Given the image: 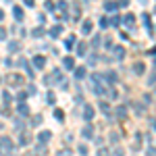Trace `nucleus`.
I'll return each mask as SVG.
<instances>
[{
	"label": "nucleus",
	"mask_w": 156,
	"mask_h": 156,
	"mask_svg": "<svg viewBox=\"0 0 156 156\" xmlns=\"http://www.w3.org/2000/svg\"><path fill=\"white\" fill-rule=\"evenodd\" d=\"M2 100H4V104H11V102H12V96L9 94V92H2Z\"/></svg>",
	"instance_id": "obj_34"
},
{
	"label": "nucleus",
	"mask_w": 156,
	"mask_h": 156,
	"mask_svg": "<svg viewBox=\"0 0 156 156\" xmlns=\"http://www.w3.org/2000/svg\"><path fill=\"white\" fill-rule=\"evenodd\" d=\"M112 52H115V60H123L125 58V48H123V46H115Z\"/></svg>",
	"instance_id": "obj_16"
},
{
	"label": "nucleus",
	"mask_w": 156,
	"mask_h": 156,
	"mask_svg": "<svg viewBox=\"0 0 156 156\" xmlns=\"http://www.w3.org/2000/svg\"><path fill=\"white\" fill-rule=\"evenodd\" d=\"M133 73H135V75H144V73H146V65L142 62V60L133 65Z\"/></svg>",
	"instance_id": "obj_19"
},
{
	"label": "nucleus",
	"mask_w": 156,
	"mask_h": 156,
	"mask_svg": "<svg viewBox=\"0 0 156 156\" xmlns=\"http://www.w3.org/2000/svg\"><path fill=\"white\" fill-rule=\"evenodd\" d=\"M6 36H9L6 27H0V40H6Z\"/></svg>",
	"instance_id": "obj_44"
},
{
	"label": "nucleus",
	"mask_w": 156,
	"mask_h": 156,
	"mask_svg": "<svg viewBox=\"0 0 156 156\" xmlns=\"http://www.w3.org/2000/svg\"><path fill=\"white\" fill-rule=\"evenodd\" d=\"M46 100H48L50 104H54V100H56V96H54V92H48V96H46Z\"/></svg>",
	"instance_id": "obj_43"
},
{
	"label": "nucleus",
	"mask_w": 156,
	"mask_h": 156,
	"mask_svg": "<svg viewBox=\"0 0 156 156\" xmlns=\"http://www.w3.org/2000/svg\"><path fill=\"white\" fill-rule=\"evenodd\" d=\"M98 156H112V154H110V150H106V148H98Z\"/></svg>",
	"instance_id": "obj_41"
},
{
	"label": "nucleus",
	"mask_w": 156,
	"mask_h": 156,
	"mask_svg": "<svg viewBox=\"0 0 156 156\" xmlns=\"http://www.w3.org/2000/svg\"><path fill=\"white\" fill-rule=\"evenodd\" d=\"M31 142V135H29V131H19V144L21 146H27Z\"/></svg>",
	"instance_id": "obj_10"
},
{
	"label": "nucleus",
	"mask_w": 156,
	"mask_h": 156,
	"mask_svg": "<svg viewBox=\"0 0 156 156\" xmlns=\"http://www.w3.org/2000/svg\"><path fill=\"white\" fill-rule=\"evenodd\" d=\"M117 9H119V2H115V0H106L104 2V11L106 12H115Z\"/></svg>",
	"instance_id": "obj_11"
},
{
	"label": "nucleus",
	"mask_w": 156,
	"mask_h": 156,
	"mask_svg": "<svg viewBox=\"0 0 156 156\" xmlns=\"http://www.w3.org/2000/svg\"><path fill=\"white\" fill-rule=\"evenodd\" d=\"M71 19L73 21H79L81 19V6L79 4H73L71 6Z\"/></svg>",
	"instance_id": "obj_6"
},
{
	"label": "nucleus",
	"mask_w": 156,
	"mask_h": 156,
	"mask_svg": "<svg viewBox=\"0 0 156 156\" xmlns=\"http://www.w3.org/2000/svg\"><path fill=\"white\" fill-rule=\"evenodd\" d=\"M123 25H125L127 29H133V25H135V15H131V12H127V15L123 17Z\"/></svg>",
	"instance_id": "obj_4"
},
{
	"label": "nucleus",
	"mask_w": 156,
	"mask_h": 156,
	"mask_svg": "<svg viewBox=\"0 0 156 156\" xmlns=\"http://www.w3.org/2000/svg\"><path fill=\"white\" fill-rule=\"evenodd\" d=\"M34 67H36V69H44V67H46V58L40 56V54H36V56H34Z\"/></svg>",
	"instance_id": "obj_14"
},
{
	"label": "nucleus",
	"mask_w": 156,
	"mask_h": 156,
	"mask_svg": "<svg viewBox=\"0 0 156 156\" xmlns=\"http://www.w3.org/2000/svg\"><path fill=\"white\" fill-rule=\"evenodd\" d=\"M17 112H19L21 117H29V106H27L25 102H19V106H17Z\"/></svg>",
	"instance_id": "obj_18"
},
{
	"label": "nucleus",
	"mask_w": 156,
	"mask_h": 156,
	"mask_svg": "<svg viewBox=\"0 0 156 156\" xmlns=\"http://www.w3.org/2000/svg\"><path fill=\"white\" fill-rule=\"evenodd\" d=\"M73 152L71 150H69V148H62V150H58V152H56V156H71Z\"/></svg>",
	"instance_id": "obj_37"
},
{
	"label": "nucleus",
	"mask_w": 156,
	"mask_h": 156,
	"mask_svg": "<svg viewBox=\"0 0 156 156\" xmlns=\"http://www.w3.org/2000/svg\"><path fill=\"white\" fill-rule=\"evenodd\" d=\"M62 67L69 69V71H73V69H75V60H73V56H65V58H62Z\"/></svg>",
	"instance_id": "obj_17"
},
{
	"label": "nucleus",
	"mask_w": 156,
	"mask_h": 156,
	"mask_svg": "<svg viewBox=\"0 0 156 156\" xmlns=\"http://www.w3.org/2000/svg\"><path fill=\"white\" fill-rule=\"evenodd\" d=\"M100 110H102V112H104V115H110V104H108V102H104V100H102V102H100Z\"/></svg>",
	"instance_id": "obj_30"
},
{
	"label": "nucleus",
	"mask_w": 156,
	"mask_h": 156,
	"mask_svg": "<svg viewBox=\"0 0 156 156\" xmlns=\"http://www.w3.org/2000/svg\"><path fill=\"white\" fill-rule=\"evenodd\" d=\"M0 83H2V77H0Z\"/></svg>",
	"instance_id": "obj_56"
},
{
	"label": "nucleus",
	"mask_w": 156,
	"mask_h": 156,
	"mask_svg": "<svg viewBox=\"0 0 156 156\" xmlns=\"http://www.w3.org/2000/svg\"><path fill=\"white\" fill-rule=\"evenodd\" d=\"M150 127H152V131H156V119H154V117L150 119Z\"/></svg>",
	"instance_id": "obj_48"
},
{
	"label": "nucleus",
	"mask_w": 156,
	"mask_h": 156,
	"mask_svg": "<svg viewBox=\"0 0 156 156\" xmlns=\"http://www.w3.org/2000/svg\"><path fill=\"white\" fill-rule=\"evenodd\" d=\"M4 65H6V67H12L15 62H12V58H4Z\"/></svg>",
	"instance_id": "obj_51"
},
{
	"label": "nucleus",
	"mask_w": 156,
	"mask_h": 156,
	"mask_svg": "<svg viewBox=\"0 0 156 156\" xmlns=\"http://www.w3.org/2000/svg\"><path fill=\"white\" fill-rule=\"evenodd\" d=\"M133 108H135V115H137V117H142V115H144V110H146V106H144V104H140V102H135Z\"/></svg>",
	"instance_id": "obj_27"
},
{
	"label": "nucleus",
	"mask_w": 156,
	"mask_h": 156,
	"mask_svg": "<svg viewBox=\"0 0 156 156\" xmlns=\"http://www.w3.org/2000/svg\"><path fill=\"white\" fill-rule=\"evenodd\" d=\"M92 29H94V23H92L90 19H85L83 23H81V34L87 36V34H92Z\"/></svg>",
	"instance_id": "obj_7"
},
{
	"label": "nucleus",
	"mask_w": 156,
	"mask_h": 156,
	"mask_svg": "<svg viewBox=\"0 0 156 156\" xmlns=\"http://www.w3.org/2000/svg\"><path fill=\"white\" fill-rule=\"evenodd\" d=\"M87 62H90V65L94 67V65L98 62V56H96V54H90V58H87Z\"/></svg>",
	"instance_id": "obj_42"
},
{
	"label": "nucleus",
	"mask_w": 156,
	"mask_h": 156,
	"mask_svg": "<svg viewBox=\"0 0 156 156\" xmlns=\"http://www.w3.org/2000/svg\"><path fill=\"white\" fill-rule=\"evenodd\" d=\"M34 154H36V156H46V154H48V148H46V144H40V142H37L36 150H34Z\"/></svg>",
	"instance_id": "obj_15"
},
{
	"label": "nucleus",
	"mask_w": 156,
	"mask_h": 156,
	"mask_svg": "<svg viewBox=\"0 0 156 156\" xmlns=\"http://www.w3.org/2000/svg\"><path fill=\"white\" fill-rule=\"evenodd\" d=\"M106 96H108V100H117V98H119V92H117L115 87H108V90H106Z\"/></svg>",
	"instance_id": "obj_25"
},
{
	"label": "nucleus",
	"mask_w": 156,
	"mask_h": 156,
	"mask_svg": "<svg viewBox=\"0 0 156 156\" xmlns=\"http://www.w3.org/2000/svg\"><path fill=\"white\" fill-rule=\"evenodd\" d=\"M46 9H48V11H54V4H52V0H48V2H46Z\"/></svg>",
	"instance_id": "obj_49"
},
{
	"label": "nucleus",
	"mask_w": 156,
	"mask_h": 156,
	"mask_svg": "<svg viewBox=\"0 0 156 156\" xmlns=\"http://www.w3.org/2000/svg\"><path fill=\"white\" fill-rule=\"evenodd\" d=\"M85 73H87L85 67H75V73H73V75H75L77 81H81V79H85Z\"/></svg>",
	"instance_id": "obj_13"
},
{
	"label": "nucleus",
	"mask_w": 156,
	"mask_h": 156,
	"mask_svg": "<svg viewBox=\"0 0 156 156\" xmlns=\"http://www.w3.org/2000/svg\"><path fill=\"white\" fill-rule=\"evenodd\" d=\"M19 48H21V44H19L17 40H12V42H9V52H17Z\"/></svg>",
	"instance_id": "obj_28"
},
{
	"label": "nucleus",
	"mask_w": 156,
	"mask_h": 156,
	"mask_svg": "<svg viewBox=\"0 0 156 156\" xmlns=\"http://www.w3.org/2000/svg\"><path fill=\"white\" fill-rule=\"evenodd\" d=\"M77 152H79L81 156H87V146H85V144H79V148H77Z\"/></svg>",
	"instance_id": "obj_38"
},
{
	"label": "nucleus",
	"mask_w": 156,
	"mask_h": 156,
	"mask_svg": "<svg viewBox=\"0 0 156 156\" xmlns=\"http://www.w3.org/2000/svg\"><path fill=\"white\" fill-rule=\"evenodd\" d=\"M12 150H15V144L11 142V137L2 135V137H0V156H9V154H12Z\"/></svg>",
	"instance_id": "obj_1"
},
{
	"label": "nucleus",
	"mask_w": 156,
	"mask_h": 156,
	"mask_svg": "<svg viewBox=\"0 0 156 156\" xmlns=\"http://www.w3.org/2000/svg\"><path fill=\"white\" fill-rule=\"evenodd\" d=\"M54 119H56V121L65 119V115H62V110H60V108H54Z\"/></svg>",
	"instance_id": "obj_35"
},
{
	"label": "nucleus",
	"mask_w": 156,
	"mask_h": 156,
	"mask_svg": "<svg viewBox=\"0 0 156 156\" xmlns=\"http://www.w3.org/2000/svg\"><path fill=\"white\" fill-rule=\"evenodd\" d=\"M19 67H23V69H25V73H27V77H29V79H34V67L29 65V60L21 58V60H19Z\"/></svg>",
	"instance_id": "obj_3"
},
{
	"label": "nucleus",
	"mask_w": 156,
	"mask_h": 156,
	"mask_svg": "<svg viewBox=\"0 0 156 156\" xmlns=\"http://www.w3.org/2000/svg\"><path fill=\"white\" fill-rule=\"evenodd\" d=\"M73 46H77V37L71 34V36L65 37V48H67V50H73Z\"/></svg>",
	"instance_id": "obj_9"
},
{
	"label": "nucleus",
	"mask_w": 156,
	"mask_h": 156,
	"mask_svg": "<svg viewBox=\"0 0 156 156\" xmlns=\"http://www.w3.org/2000/svg\"><path fill=\"white\" fill-rule=\"evenodd\" d=\"M148 83H150V85H154V83H156V73H152V75H150V79H148Z\"/></svg>",
	"instance_id": "obj_46"
},
{
	"label": "nucleus",
	"mask_w": 156,
	"mask_h": 156,
	"mask_svg": "<svg viewBox=\"0 0 156 156\" xmlns=\"http://www.w3.org/2000/svg\"><path fill=\"white\" fill-rule=\"evenodd\" d=\"M60 34H62V25H54V27L50 29V36L52 37H58Z\"/></svg>",
	"instance_id": "obj_24"
},
{
	"label": "nucleus",
	"mask_w": 156,
	"mask_h": 156,
	"mask_svg": "<svg viewBox=\"0 0 156 156\" xmlns=\"http://www.w3.org/2000/svg\"><path fill=\"white\" fill-rule=\"evenodd\" d=\"M56 9H58L62 15H67V9H69V2H65V0H60L58 4H56Z\"/></svg>",
	"instance_id": "obj_26"
},
{
	"label": "nucleus",
	"mask_w": 156,
	"mask_h": 156,
	"mask_svg": "<svg viewBox=\"0 0 156 156\" xmlns=\"http://www.w3.org/2000/svg\"><path fill=\"white\" fill-rule=\"evenodd\" d=\"M44 34H46V29H44V27H36V29L31 31V36H34V37H42Z\"/></svg>",
	"instance_id": "obj_29"
},
{
	"label": "nucleus",
	"mask_w": 156,
	"mask_h": 156,
	"mask_svg": "<svg viewBox=\"0 0 156 156\" xmlns=\"http://www.w3.org/2000/svg\"><path fill=\"white\" fill-rule=\"evenodd\" d=\"M154 67H156V52H154Z\"/></svg>",
	"instance_id": "obj_55"
},
{
	"label": "nucleus",
	"mask_w": 156,
	"mask_h": 156,
	"mask_svg": "<svg viewBox=\"0 0 156 156\" xmlns=\"http://www.w3.org/2000/svg\"><path fill=\"white\" fill-rule=\"evenodd\" d=\"M119 6H129V0H119Z\"/></svg>",
	"instance_id": "obj_53"
},
{
	"label": "nucleus",
	"mask_w": 156,
	"mask_h": 156,
	"mask_svg": "<svg viewBox=\"0 0 156 156\" xmlns=\"http://www.w3.org/2000/svg\"><path fill=\"white\" fill-rule=\"evenodd\" d=\"M27 92H29V96H31V94H36V85H29V87H27Z\"/></svg>",
	"instance_id": "obj_50"
},
{
	"label": "nucleus",
	"mask_w": 156,
	"mask_h": 156,
	"mask_svg": "<svg viewBox=\"0 0 156 156\" xmlns=\"http://www.w3.org/2000/svg\"><path fill=\"white\" fill-rule=\"evenodd\" d=\"M142 21L146 23L148 31H150V36H152V34H154V29H152V21H150V15H148V12H144V15H142Z\"/></svg>",
	"instance_id": "obj_20"
},
{
	"label": "nucleus",
	"mask_w": 156,
	"mask_h": 156,
	"mask_svg": "<svg viewBox=\"0 0 156 156\" xmlns=\"http://www.w3.org/2000/svg\"><path fill=\"white\" fill-rule=\"evenodd\" d=\"M81 135H83L85 140H92L94 137V125H85L83 129H81Z\"/></svg>",
	"instance_id": "obj_12"
},
{
	"label": "nucleus",
	"mask_w": 156,
	"mask_h": 156,
	"mask_svg": "<svg viewBox=\"0 0 156 156\" xmlns=\"http://www.w3.org/2000/svg\"><path fill=\"white\" fill-rule=\"evenodd\" d=\"M27 96H29V92H19V94H17V100H19V102H25Z\"/></svg>",
	"instance_id": "obj_36"
},
{
	"label": "nucleus",
	"mask_w": 156,
	"mask_h": 156,
	"mask_svg": "<svg viewBox=\"0 0 156 156\" xmlns=\"http://www.w3.org/2000/svg\"><path fill=\"white\" fill-rule=\"evenodd\" d=\"M42 123V115H36V117H31V125L36 127V125H40Z\"/></svg>",
	"instance_id": "obj_40"
},
{
	"label": "nucleus",
	"mask_w": 156,
	"mask_h": 156,
	"mask_svg": "<svg viewBox=\"0 0 156 156\" xmlns=\"http://www.w3.org/2000/svg\"><path fill=\"white\" fill-rule=\"evenodd\" d=\"M77 54H79V56H85V54H87V44H85V42H79V44H77Z\"/></svg>",
	"instance_id": "obj_22"
},
{
	"label": "nucleus",
	"mask_w": 156,
	"mask_h": 156,
	"mask_svg": "<svg viewBox=\"0 0 156 156\" xmlns=\"http://www.w3.org/2000/svg\"><path fill=\"white\" fill-rule=\"evenodd\" d=\"M4 81H6V85H11V87H19V85H23V75H19V73H9V75L4 77Z\"/></svg>",
	"instance_id": "obj_2"
},
{
	"label": "nucleus",
	"mask_w": 156,
	"mask_h": 156,
	"mask_svg": "<svg viewBox=\"0 0 156 156\" xmlns=\"http://www.w3.org/2000/svg\"><path fill=\"white\" fill-rule=\"evenodd\" d=\"M50 140H52V133L50 131H40L37 133V142H40V144H48Z\"/></svg>",
	"instance_id": "obj_5"
},
{
	"label": "nucleus",
	"mask_w": 156,
	"mask_h": 156,
	"mask_svg": "<svg viewBox=\"0 0 156 156\" xmlns=\"http://www.w3.org/2000/svg\"><path fill=\"white\" fill-rule=\"evenodd\" d=\"M115 115H117L119 119H125V115H127V106H125V104L117 106V108H115Z\"/></svg>",
	"instance_id": "obj_21"
},
{
	"label": "nucleus",
	"mask_w": 156,
	"mask_h": 156,
	"mask_svg": "<svg viewBox=\"0 0 156 156\" xmlns=\"http://www.w3.org/2000/svg\"><path fill=\"white\" fill-rule=\"evenodd\" d=\"M115 154H117V156H125V150H123V148H117Z\"/></svg>",
	"instance_id": "obj_47"
},
{
	"label": "nucleus",
	"mask_w": 156,
	"mask_h": 156,
	"mask_svg": "<svg viewBox=\"0 0 156 156\" xmlns=\"http://www.w3.org/2000/svg\"><path fill=\"white\" fill-rule=\"evenodd\" d=\"M100 46H102V37L94 36V40H92V48H100Z\"/></svg>",
	"instance_id": "obj_31"
},
{
	"label": "nucleus",
	"mask_w": 156,
	"mask_h": 156,
	"mask_svg": "<svg viewBox=\"0 0 156 156\" xmlns=\"http://www.w3.org/2000/svg\"><path fill=\"white\" fill-rule=\"evenodd\" d=\"M104 48H108V50H112V48H115L112 40H104Z\"/></svg>",
	"instance_id": "obj_45"
},
{
	"label": "nucleus",
	"mask_w": 156,
	"mask_h": 156,
	"mask_svg": "<svg viewBox=\"0 0 156 156\" xmlns=\"http://www.w3.org/2000/svg\"><path fill=\"white\" fill-rule=\"evenodd\" d=\"M2 19H4V11H0V21H2Z\"/></svg>",
	"instance_id": "obj_54"
},
{
	"label": "nucleus",
	"mask_w": 156,
	"mask_h": 156,
	"mask_svg": "<svg viewBox=\"0 0 156 156\" xmlns=\"http://www.w3.org/2000/svg\"><path fill=\"white\" fill-rule=\"evenodd\" d=\"M110 25H112V27H119V25H121V17H117V15H115V17L110 19Z\"/></svg>",
	"instance_id": "obj_39"
},
{
	"label": "nucleus",
	"mask_w": 156,
	"mask_h": 156,
	"mask_svg": "<svg viewBox=\"0 0 156 156\" xmlns=\"http://www.w3.org/2000/svg\"><path fill=\"white\" fill-rule=\"evenodd\" d=\"M25 2V6H34V4H36V0H23Z\"/></svg>",
	"instance_id": "obj_52"
},
{
	"label": "nucleus",
	"mask_w": 156,
	"mask_h": 156,
	"mask_svg": "<svg viewBox=\"0 0 156 156\" xmlns=\"http://www.w3.org/2000/svg\"><path fill=\"white\" fill-rule=\"evenodd\" d=\"M12 15H15L17 21H21V19H23V6H15V9H12Z\"/></svg>",
	"instance_id": "obj_23"
},
{
	"label": "nucleus",
	"mask_w": 156,
	"mask_h": 156,
	"mask_svg": "<svg viewBox=\"0 0 156 156\" xmlns=\"http://www.w3.org/2000/svg\"><path fill=\"white\" fill-rule=\"evenodd\" d=\"M100 27H102V29L110 27V19H108V17H100Z\"/></svg>",
	"instance_id": "obj_32"
},
{
	"label": "nucleus",
	"mask_w": 156,
	"mask_h": 156,
	"mask_svg": "<svg viewBox=\"0 0 156 156\" xmlns=\"http://www.w3.org/2000/svg\"><path fill=\"white\" fill-rule=\"evenodd\" d=\"M154 96H156V90H154Z\"/></svg>",
	"instance_id": "obj_57"
},
{
	"label": "nucleus",
	"mask_w": 156,
	"mask_h": 156,
	"mask_svg": "<svg viewBox=\"0 0 156 156\" xmlns=\"http://www.w3.org/2000/svg\"><path fill=\"white\" fill-rule=\"evenodd\" d=\"M83 119L85 121L94 119V106H92V104H85V106H83Z\"/></svg>",
	"instance_id": "obj_8"
},
{
	"label": "nucleus",
	"mask_w": 156,
	"mask_h": 156,
	"mask_svg": "<svg viewBox=\"0 0 156 156\" xmlns=\"http://www.w3.org/2000/svg\"><path fill=\"white\" fill-rule=\"evenodd\" d=\"M0 115H2V117H11V108H9V104H4V106L0 108Z\"/></svg>",
	"instance_id": "obj_33"
}]
</instances>
